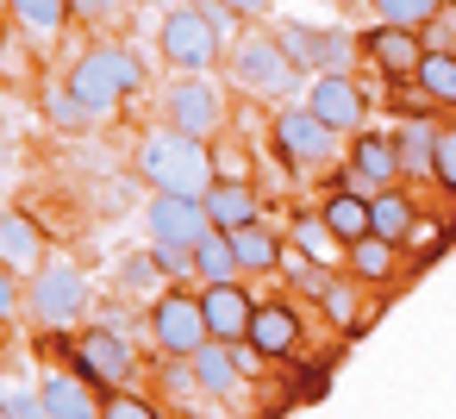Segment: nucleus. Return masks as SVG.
<instances>
[{
  "instance_id": "20",
  "label": "nucleus",
  "mask_w": 456,
  "mask_h": 419,
  "mask_svg": "<svg viewBox=\"0 0 456 419\" xmlns=\"http://www.w3.org/2000/svg\"><path fill=\"white\" fill-rule=\"evenodd\" d=\"M344 263H350V282H362V288H369V282L387 288V282L400 275V244H387V238L369 232V238H356V244L344 251Z\"/></svg>"
},
{
  "instance_id": "5",
  "label": "nucleus",
  "mask_w": 456,
  "mask_h": 419,
  "mask_svg": "<svg viewBox=\"0 0 456 419\" xmlns=\"http://www.w3.org/2000/svg\"><path fill=\"white\" fill-rule=\"evenodd\" d=\"M26 307L45 332H69L82 313H88V275L76 263H45L32 269V288H26Z\"/></svg>"
},
{
  "instance_id": "6",
  "label": "nucleus",
  "mask_w": 456,
  "mask_h": 419,
  "mask_svg": "<svg viewBox=\"0 0 456 419\" xmlns=\"http://www.w3.org/2000/svg\"><path fill=\"white\" fill-rule=\"evenodd\" d=\"M207 338H213V325H207L200 294H188V288H163V294L151 300V344H157L163 357H194Z\"/></svg>"
},
{
  "instance_id": "34",
  "label": "nucleus",
  "mask_w": 456,
  "mask_h": 419,
  "mask_svg": "<svg viewBox=\"0 0 456 419\" xmlns=\"http://www.w3.org/2000/svg\"><path fill=\"white\" fill-rule=\"evenodd\" d=\"M431 182L456 194V126H437V157H431Z\"/></svg>"
},
{
  "instance_id": "25",
  "label": "nucleus",
  "mask_w": 456,
  "mask_h": 419,
  "mask_svg": "<svg viewBox=\"0 0 456 419\" xmlns=\"http://www.w3.org/2000/svg\"><path fill=\"white\" fill-rule=\"evenodd\" d=\"M394 138H400V169H406V176H431V157H437V126L412 113Z\"/></svg>"
},
{
  "instance_id": "22",
  "label": "nucleus",
  "mask_w": 456,
  "mask_h": 419,
  "mask_svg": "<svg viewBox=\"0 0 456 419\" xmlns=\"http://www.w3.org/2000/svg\"><path fill=\"white\" fill-rule=\"evenodd\" d=\"M194 375H200V394L232 400V394H238V357H232V344H225V338H207V344L194 350Z\"/></svg>"
},
{
  "instance_id": "10",
  "label": "nucleus",
  "mask_w": 456,
  "mask_h": 419,
  "mask_svg": "<svg viewBox=\"0 0 456 419\" xmlns=\"http://www.w3.org/2000/svg\"><path fill=\"white\" fill-rule=\"evenodd\" d=\"M306 107H313V113H319L338 138H350V132H362V126H369V94H362V82H356V76H344V70L313 76Z\"/></svg>"
},
{
  "instance_id": "28",
  "label": "nucleus",
  "mask_w": 456,
  "mask_h": 419,
  "mask_svg": "<svg viewBox=\"0 0 456 419\" xmlns=\"http://www.w3.org/2000/svg\"><path fill=\"white\" fill-rule=\"evenodd\" d=\"M412 88H425L437 107H456V51H425Z\"/></svg>"
},
{
  "instance_id": "1",
  "label": "nucleus",
  "mask_w": 456,
  "mask_h": 419,
  "mask_svg": "<svg viewBox=\"0 0 456 419\" xmlns=\"http://www.w3.org/2000/svg\"><path fill=\"white\" fill-rule=\"evenodd\" d=\"M138 176L151 182V194H207L213 188V144L163 126L138 144Z\"/></svg>"
},
{
  "instance_id": "29",
  "label": "nucleus",
  "mask_w": 456,
  "mask_h": 419,
  "mask_svg": "<svg viewBox=\"0 0 456 419\" xmlns=\"http://www.w3.org/2000/svg\"><path fill=\"white\" fill-rule=\"evenodd\" d=\"M437 13H444V0H375V20H387V26H412V32H425Z\"/></svg>"
},
{
  "instance_id": "8",
  "label": "nucleus",
  "mask_w": 456,
  "mask_h": 419,
  "mask_svg": "<svg viewBox=\"0 0 456 419\" xmlns=\"http://www.w3.org/2000/svg\"><path fill=\"white\" fill-rule=\"evenodd\" d=\"M406 169H400V138L394 132H350V163H344V182L338 188H350V194H381V188H394Z\"/></svg>"
},
{
  "instance_id": "32",
  "label": "nucleus",
  "mask_w": 456,
  "mask_h": 419,
  "mask_svg": "<svg viewBox=\"0 0 456 419\" xmlns=\"http://www.w3.org/2000/svg\"><path fill=\"white\" fill-rule=\"evenodd\" d=\"M151 257L163 263L169 282H200L194 275V244H169V238H151Z\"/></svg>"
},
{
  "instance_id": "18",
  "label": "nucleus",
  "mask_w": 456,
  "mask_h": 419,
  "mask_svg": "<svg viewBox=\"0 0 456 419\" xmlns=\"http://www.w3.org/2000/svg\"><path fill=\"white\" fill-rule=\"evenodd\" d=\"M200 201H207V219H213V226H225V232H238V226L263 219L256 188H250V182H238V176H213V188H207Z\"/></svg>"
},
{
  "instance_id": "42",
  "label": "nucleus",
  "mask_w": 456,
  "mask_h": 419,
  "mask_svg": "<svg viewBox=\"0 0 456 419\" xmlns=\"http://www.w3.org/2000/svg\"><path fill=\"white\" fill-rule=\"evenodd\" d=\"M450 51H456V45H450Z\"/></svg>"
},
{
  "instance_id": "7",
  "label": "nucleus",
  "mask_w": 456,
  "mask_h": 419,
  "mask_svg": "<svg viewBox=\"0 0 456 419\" xmlns=\"http://www.w3.org/2000/svg\"><path fill=\"white\" fill-rule=\"evenodd\" d=\"M163 126L188 132V138H219L225 132V94L207 82V76H182L169 94H163Z\"/></svg>"
},
{
  "instance_id": "31",
  "label": "nucleus",
  "mask_w": 456,
  "mask_h": 419,
  "mask_svg": "<svg viewBox=\"0 0 456 419\" xmlns=\"http://www.w3.org/2000/svg\"><path fill=\"white\" fill-rule=\"evenodd\" d=\"M119 275H126V288H132V294H157V288L169 282V275H163V263H157L151 251H132V257L119 263Z\"/></svg>"
},
{
  "instance_id": "11",
  "label": "nucleus",
  "mask_w": 456,
  "mask_h": 419,
  "mask_svg": "<svg viewBox=\"0 0 456 419\" xmlns=\"http://www.w3.org/2000/svg\"><path fill=\"white\" fill-rule=\"evenodd\" d=\"M275 144H281L288 163L313 169V163H325V157L338 151V132H331L313 107H281V113H275Z\"/></svg>"
},
{
  "instance_id": "30",
  "label": "nucleus",
  "mask_w": 456,
  "mask_h": 419,
  "mask_svg": "<svg viewBox=\"0 0 456 419\" xmlns=\"http://www.w3.org/2000/svg\"><path fill=\"white\" fill-rule=\"evenodd\" d=\"M7 7L20 13V26H32V32H63L69 26V0H7Z\"/></svg>"
},
{
  "instance_id": "2",
  "label": "nucleus",
  "mask_w": 456,
  "mask_h": 419,
  "mask_svg": "<svg viewBox=\"0 0 456 419\" xmlns=\"http://www.w3.org/2000/svg\"><path fill=\"white\" fill-rule=\"evenodd\" d=\"M300 63L288 57V45L275 38V32H244L238 45H232V82L250 94V101H288L294 88H300Z\"/></svg>"
},
{
  "instance_id": "41",
  "label": "nucleus",
  "mask_w": 456,
  "mask_h": 419,
  "mask_svg": "<svg viewBox=\"0 0 456 419\" xmlns=\"http://www.w3.org/2000/svg\"><path fill=\"white\" fill-rule=\"evenodd\" d=\"M444 7H456V0H444Z\"/></svg>"
},
{
  "instance_id": "21",
  "label": "nucleus",
  "mask_w": 456,
  "mask_h": 419,
  "mask_svg": "<svg viewBox=\"0 0 456 419\" xmlns=\"http://www.w3.org/2000/svg\"><path fill=\"white\" fill-rule=\"evenodd\" d=\"M412 226H419V207H412L400 188L369 194V232H375V238H387V244H412Z\"/></svg>"
},
{
  "instance_id": "19",
  "label": "nucleus",
  "mask_w": 456,
  "mask_h": 419,
  "mask_svg": "<svg viewBox=\"0 0 456 419\" xmlns=\"http://www.w3.org/2000/svg\"><path fill=\"white\" fill-rule=\"evenodd\" d=\"M38 400H45V413H51V419H94L107 394H94V382L76 369V375H45Z\"/></svg>"
},
{
  "instance_id": "12",
  "label": "nucleus",
  "mask_w": 456,
  "mask_h": 419,
  "mask_svg": "<svg viewBox=\"0 0 456 419\" xmlns=\"http://www.w3.org/2000/svg\"><path fill=\"white\" fill-rule=\"evenodd\" d=\"M362 57L387 76V82H412L419 76V57H425V32H412V26H369L362 32Z\"/></svg>"
},
{
  "instance_id": "33",
  "label": "nucleus",
  "mask_w": 456,
  "mask_h": 419,
  "mask_svg": "<svg viewBox=\"0 0 456 419\" xmlns=\"http://www.w3.org/2000/svg\"><path fill=\"white\" fill-rule=\"evenodd\" d=\"M101 413H107V419H157V400H144V394H132V388H107Z\"/></svg>"
},
{
  "instance_id": "37",
  "label": "nucleus",
  "mask_w": 456,
  "mask_h": 419,
  "mask_svg": "<svg viewBox=\"0 0 456 419\" xmlns=\"http://www.w3.org/2000/svg\"><path fill=\"white\" fill-rule=\"evenodd\" d=\"M69 13H76V20H88V26H101V20H113V13H119V0H69Z\"/></svg>"
},
{
  "instance_id": "24",
  "label": "nucleus",
  "mask_w": 456,
  "mask_h": 419,
  "mask_svg": "<svg viewBox=\"0 0 456 419\" xmlns=\"http://www.w3.org/2000/svg\"><path fill=\"white\" fill-rule=\"evenodd\" d=\"M232 244H238V263H244V275H269L288 251H281V238L263 226V219H250V226H238L232 232Z\"/></svg>"
},
{
  "instance_id": "13",
  "label": "nucleus",
  "mask_w": 456,
  "mask_h": 419,
  "mask_svg": "<svg viewBox=\"0 0 456 419\" xmlns=\"http://www.w3.org/2000/svg\"><path fill=\"white\" fill-rule=\"evenodd\" d=\"M144 226H151V238H169V244H200V238L213 232L200 194H151Z\"/></svg>"
},
{
  "instance_id": "39",
  "label": "nucleus",
  "mask_w": 456,
  "mask_h": 419,
  "mask_svg": "<svg viewBox=\"0 0 456 419\" xmlns=\"http://www.w3.org/2000/svg\"><path fill=\"white\" fill-rule=\"evenodd\" d=\"M0 413H45V400H38V394H7V400H0Z\"/></svg>"
},
{
  "instance_id": "15",
  "label": "nucleus",
  "mask_w": 456,
  "mask_h": 419,
  "mask_svg": "<svg viewBox=\"0 0 456 419\" xmlns=\"http://www.w3.org/2000/svg\"><path fill=\"white\" fill-rule=\"evenodd\" d=\"M200 307H207L213 338H225V344H244V338H250L256 300L244 294V282H200Z\"/></svg>"
},
{
  "instance_id": "9",
  "label": "nucleus",
  "mask_w": 456,
  "mask_h": 419,
  "mask_svg": "<svg viewBox=\"0 0 456 419\" xmlns=\"http://www.w3.org/2000/svg\"><path fill=\"white\" fill-rule=\"evenodd\" d=\"M76 369H82L94 388H132V344H126L119 319L88 325V332L76 338Z\"/></svg>"
},
{
  "instance_id": "17",
  "label": "nucleus",
  "mask_w": 456,
  "mask_h": 419,
  "mask_svg": "<svg viewBox=\"0 0 456 419\" xmlns=\"http://www.w3.org/2000/svg\"><path fill=\"white\" fill-rule=\"evenodd\" d=\"M0 263H7L13 275L45 269V232H38V219L20 213V207H0Z\"/></svg>"
},
{
  "instance_id": "14",
  "label": "nucleus",
  "mask_w": 456,
  "mask_h": 419,
  "mask_svg": "<svg viewBox=\"0 0 456 419\" xmlns=\"http://www.w3.org/2000/svg\"><path fill=\"white\" fill-rule=\"evenodd\" d=\"M300 313L288 307V300H256V313H250V350L263 357V363H288L294 350H300Z\"/></svg>"
},
{
  "instance_id": "36",
  "label": "nucleus",
  "mask_w": 456,
  "mask_h": 419,
  "mask_svg": "<svg viewBox=\"0 0 456 419\" xmlns=\"http://www.w3.org/2000/svg\"><path fill=\"white\" fill-rule=\"evenodd\" d=\"M213 176H238V182H250V157H244L225 132L213 138Z\"/></svg>"
},
{
  "instance_id": "26",
  "label": "nucleus",
  "mask_w": 456,
  "mask_h": 419,
  "mask_svg": "<svg viewBox=\"0 0 456 419\" xmlns=\"http://www.w3.org/2000/svg\"><path fill=\"white\" fill-rule=\"evenodd\" d=\"M319 213H325V226H331V232H338L344 244L369 238V194H350V188H338V194H331V201H325Z\"/></svg>"
},
{
  "instance_id": "23",
  "label": "nucleus",
  "mask_w": 456,
  "mask_h": 419,
  "mask_svg": "<svg viewBox=\"0 0 456 419\" xmlns=\"http://www.w3.org/2000/svg\"><path fill=\"white\" fill-rule=\"evenodd\" d=\"M194 275H200V282H238V275H244L238 244H232V232H225V226H213V232L194 244Z\"/></svg>"
},
{
  "instance_id": "3",
  "label": "nucleus",
  "mask_w": 456,
  "mask_h": 419,
  "mask_svg": "<svg viewBox=\"0 0 456 419\" xmlns=\"http://www.w3.org/2000/svg\"><path fill=\"white\" fill-rule=\"evenodd\" d=\"M138 88H144V70H138V57H132L126 45H94V51H82L76 70H69V94H76L88 113H107V107H119V101L138 94Z\"/></svg>"
},
{
  "instance_id": "35",
  "label": "nucleus",
  "mask_w": 456,
  "mask_h": 419,
  "mask_svg": "<svg viewBox=\"0 0 456 419\" xmlns=\"http://www.w3.org/2000/svg\"><path fill=\"white\" fill-rule=\"evenodd\" d=\"M45 113H51V126H69V132L94 119V113H88V107H82L76 94H63V88H57V94H45Z\"/></svg>"
},
{
  "instance_id": "38",
  "label": "nucleus",
  "mask_w": 456,
  "mask_h": 419,
  "mask_svg": "<svg viewBox=\"0 0 456 419\" xmlns=\"http://www.w3.org/2000/svg\"><path fill=\"white\" fill-rule=\"evenodd\" d=\"M13 307H20V275H13L7 263H0V319H7Z\"/></svg>"
},
{
  "instance_id": "16",
  "label": "nucleus",
  "mask_w": 456,
  "mask_h": 419,
  "mask_svg": "<svg viewBox=\"0 0 456 419\" xmlns=\"http://www.w3.org/2000/svg\"><path fill=\"white\" fill-rule=\"evenodd\" d=\"M288 45V57L306 70V76H325V70H344L350 63V38L344 32H313V26H281L275 32Z\"/></svg>"
},
{
  "instance_id": "40",
  "label": "nucleus",
  "mask_w": 456,
  "mask_h": 419,
  "mask_svg": "<svg viewBox=\"0 0 456 419\" xmlns=\"http://www.w3.org/2000/svg\"><path fill=\"white\" fill-rule=\"evenodd\" d=\"M225 7H232L238 20H263V13L275 7V0H225Z\"/></svg>"
},
{
  "instance_id": "27",
  "label": "nucleus",
  "mask_w": 456,
  "mask_h": 419,
  "mask_svg": "<svg viewBox=\"0 0 456 419\" xmlns=\"http://www.w3.org/2000/svg\"><path fill=\"white\" fill-rule=\"evenodd\" d=\"M294 244H300L313 263H325V269H331V263H344V251H350V244H344V238L325 226V213H306V219H294Z\"/></svg>"
},
{
  "instance_id": "4",
  "label": "nucleus",
  "mask_w": 456,
  "mask_h": 419,
  "mask_svg": "<svg viewBox=\"0 0 456 419\" xmlns=\"http://www.w3.org/2000/svg\"><path fill=\"white\" fill-rule=\"evenodd\" d=\"M157 45H163V57H169L175 70L200 76V70H213V63H219L225 32L207 20V7H169V13H163V26H157Z\"/></svg>"
}]
</instances>
